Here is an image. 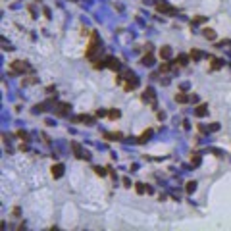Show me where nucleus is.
Here are the masks:
<instances>
[{"label": "nucleus", "instance_id": "nucleus-10", "mask_svg": "<svg viewBox=\"0 0 231 231\" xmlns=\"http://www.w3.org/2000/svg\"><path fill=\"white\" fill-rule=\"evenodd\" d=\"M220 67H221V62L216 60V58H212V70H220Z\"/></svg>", "mask_w": 231, "mask_h": 231}, {"label": "nucleus", "instance_id": "nucleus-2", "mask_svg": "<svg viewBox=\"0 0 231 231\" xmlns=\"http://www.w3.org/2000/svg\"><path fill=\"white\" fill-rule=\"evenodd\" d=\"M160 56H162L164 60H168L169 56H172V48H169V46H162V48H160Z\"/></svg>", "mask_w": 231, "mask_h": 231}, {"label": "nucleus", "instance_id": "nucleus-7", "mask_svg": "<svg viewBox=\"0 0 231 231\" xmlns=\"http://www.w3.org/2000/svg\"><path fill=\"white\" fill-rule=\"evenodd\" d=\"M106 62H108V67H112V70H117V67H120V64H117L116 58H108Z\"/></svg>", "mask_w": 231, "mask_h": 231}, {"label": "nucleus", "instance_id": "nucleus-1", "mask_svg": "<svg viewBox=\"0 0 231 231\" xmlns=\"http://www.w3.org/2000/svg\"><path fill=\"white\" fill-rule=\"evenodd\" d=\"M96 48H98V37H96V33H92L91 44H89V48H87V58L89 60H95V50Z\"/></svg>", "mask_w": 231, "mask_h": 231}, {"label": "nucleus", "instance_id": "nucleus-5", "mask_svg": "<svg viewBox=\"0 0 231 231\" xmlns=\"http://www.w3.org/2000/svg\"><path fill=\"white\" fill-rule=\"evenodd\" d=\"M143 100H150V102L154 100V91L152 89H147V92L143 95Z\"/></svg>", "mask_w": 231, "mask_h": 231}, {"label": "nucleus", "instance_id": "nucleus-14", "mask_svg": "<svg viewBox=\"0 0 231 231\" xmlns=\"http://www.w3.org/2000/svg\"><path fill=\"white\" fill-rule=\"evenodd\" d=\"M175 100H177V102H187L189 98H187L185 95H177V96H175Z\"/></svg>", "mask_w": 231, "mask_h": 231}, {"label": "nucleus", "instance_id": "nucleus-17", "mask_svg": "<svg viewBox=\"0 0 231 231\" xmlns=\"http://www.w3.org/2000/svg\"><path fill=\"white\" fill-rule=\"evenodd\" d=\"M123 185H125V187H131V181H129L127 177H123Z\"/></svg>", "mask_w": 231, "mask_h": 231}, {"label": "nucleus", "instance_id": "nucleus-11", "mask_svg": "<svg viewBox=\"0 0 231 231\" xmlns=\"http://www.w3.org/2000/svg\"><path fill=\"white\" fill-rule=\"evenodd\" d=\"M200 56H202V54H200V52H198V50H193V52H191V58H193V62H197V60H200Z\"/></svg>", "mask_w": 231, "mask_h": 231}, {"label": "nucleus", "instance_id": "nucleus-8", "mask_svg": "<svg viewBox=\"0 0 231 231\" xmlns=\"http://www.w3.org/2000/svg\"><path fill=\"white\" fill-rule=\"evenodd\" d=\"M135 189H137V193H139V194H144V193H147V191H148V189H147V187H144V185H143V183H137V187H135Z\"/></svg>", "mask_w": 231, "mask_h": 231}, {"label": "nucleus", "instance_id": "nucleus-9", "mask_svg": "<svg viewBox=\"0 0 231 231\" xmlns=\"http://www.w3.org/2000/svg\"><path fill=\"white\" fill-rule=\"evenodd\" d=\"M204 37L206 39H216V33L212 29H204Z\"/></svg>", "mask_w": 231, "mask_h": 231}, {"label": "nucleus", "instance_id": "nucleus-6", "mask_svg": "<svg viewBox=\"0 0 231 231\" xmlns=\"http://www.w3.org/2000/svg\"><path fill=\"white\" fill-rule=\"evenodd\" d=\"M23 70H25V64H19V62L12 64V71H23Z\"/></svg>", "mask_w": 231, "mask_h": 231}, {"label": "nucleus", "instance_id": "nucleus-15", "mask_svg": "<svg viewBox=\"0 0 231 231\" xmlns=\"http://www.w3.org/2000/svg\"><path fill=\"white\" fill-rule=\"evenodd\" d=\"M177 60H179V64H181V66H185V64H187V58H185V56H179Z\"/></svg>", "mask_w": 231, "mask_h": 231}, {"label": "nucleus", "instance_id": "nucleus-18", "mask_svg": "<svg viewBox=\"0 0 231 231\" xmlns=\"http://www.w3.org/2000/svg\"><path fill=\"white\" fill-rule=\"evenodd\" d=\"M117 116H120V112H117V110L116 112H110V117H117Z\"/></svg>", "mask_w": 231, "mask_h": 231}, {"label": "nucleus", "instance_id": "nucleus-4", "mask_svg": "<svg viewBox=\"0 0 231 231\" xmlns=\"http://www.w3.org/2000/svg\"><path fill=\"white\" fill-rule=\"evenodd\" d=\"M62 173H64V168L60 164H56L54 168H52V175H54V177H62Z\"/></svg>", "mask_w": 231, "mask_h": 231}, {"label": "nucleus", "instance_id": "nucleus-3", "mask_svg": "<svg viewBox=\"0 0 231 231\" xmlns=\"http://www.w3.org/2000/svg\"><path fill=\"white\" fill-rule=\"evenodd\" d=\"M194 114H197L198 117H202V116H206L208 114V106H206V104H200V106L197 108V112H194Z\"/></svg>", "mask_w": 231, "mask_h": 231}, {"label": "nucleus", "instance_id": "nucleus-13", "mask_svg": "<svg viewBox=\"0 0 231 231\" xmlns=\"http://www.w3.org/2000/svg\"><path fill=\"white\" fill-rule=\"evenodd\" d=\"M143 64H144V66H150V64H152V56H144V58H143Z\"/></svg>", "mask_w": 231, "mask_h": 231}, {"label": "nucleus", "instance_id": "nucleus-12", "mask_svg": "<svg viewBox=\"0 0 231 231\" xmlns=\"http://www.w3.org/2000/svg\"><path fill=\"white\" fill-rule=\"evenodd\" d=\"M194 189H197V183H194V181H191V183H187V193H193Z\"/></svg>", "mask_w": 231, "mask_h": 231}, {"label": "nucleus", "instance_id": "nucleus-16", "mask_svg": "<svg viewBox=\"0 0 231 231\" xmlns=\"http://www.w3.org/2000/svg\"><path fill=\"white\" fill-rule=\"evenodd\" d=\"M95 172H96V173H98V175H104V173H106V172H104V169H102V168H95Z\"/></svg>", "mask_w": 231, "mask_h": 231}]
</instances>
